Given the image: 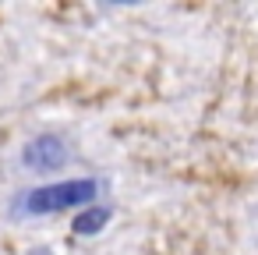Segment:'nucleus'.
<instances>
[{"label":"nucleus","mask_w":258,"mask_h":255,"mask_svg":"<svg viewBox=\"0 0 258 255\" xmlns=\"http://www.w3.org/2000/svg\"><path fill=\"white\" fill-rule=\"evenodd\" d=\"M18 160L29 174H53V170H64L71 163V145L60 135H36L22 145Z\"/></svg>","instance_id":"obj_2"},{"label":"nucleus","mask_w":258,"mask_h":255,"mask_svg":"<svg viewBox=\"0 0 258 255\" xmlns=\"http://www.w3.org/2000/svg\"><path fill=\"white\" fill-rule=\"evenodd\" d=\"M113 220V209L106 206V202H96V206H85L78 216H75V223H71V230L78 234V237H96V234H103L106 230V223Z\"/></svg>","instance_id":"obj_3"},{"label":"nucleus","mask_w":258,"mask_h":255,"mask_svg":"<svg viewBox=\"0 0 258 255\" xmlns=\"http://www.w3.org/2000/svg\"><path fill=\"white\" fill-rule=\"evenodd\" d=\"M103 195V181L99 177H68L57 184H43L32 191H22L11 202L15 216H50V213H64V209H85L96 206V198Z\"/></svg>","instance_id":"obj_1"}]
</instances>
